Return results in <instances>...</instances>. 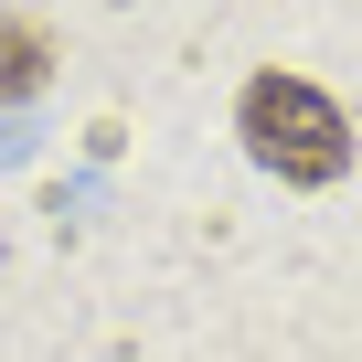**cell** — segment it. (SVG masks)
I'll return each instance as SVG.
<instances>
[{"label":"cell","mask_w":362,"mask_h":362,"mask_svg":"<svg viewBox=\"0 0 362 362\" xmlns=\"http://www.w3.org/2000/svg\"><path fill=\"white\" fill-rule=\"evenodd\" d=\"M43 86H54V22L0 11V107H33Z\"/></svg>","instance_id":"2"},{"label":"cell","mask_w":362,"mask_h":362,"mask_svg":"<svg viewBox=\"0 0 362 362\" xmlns=\"http://www.w3.org/2000/svg\"><path fill=\"white\" fill-rule=\"evenodd\" d=\"M235 128H245V160L277 170L288 192H330V181L351 170V107H341L320 75L256 64L245 96H235Z\"/></svg>","instance_id":"1"}]
</instances>
